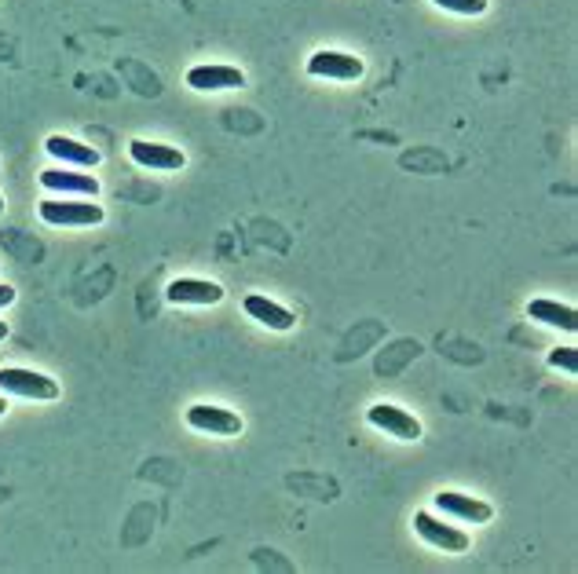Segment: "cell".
Wrapping results in <instances>:
<instances>
[{
	"label": "cell",
	"instance_id": "d6986e66",
	"mask_svg": "<svg viewBox=\"0 0 578 574\" xmlns=\"http://www.w3.org/2000/svg\"><path fill=\"white\" fill-rule=\"evenodd\" d=\"M4 410H8V403H4V399H0V417H4Z\"/></svg>",
	"mask_w": 578,
	"mask_h": 574
},
{
	"label": "cell",
	"instance_id": "52a82bcc",
	"mask_svg": "<svg viewBox=\"0 0 578 574\" xmlns=\"http://www.w3.org/2000/svg\"><path fill=\"white\" fill-rule=\"evenodd\" d=\"M165 297L172 304H198V308H209V304H220L224 300V289L216 282H205V278H176L169 282Z\"/></svg>",
	"mask_w": 578,
	"mask_h": 574
},
{
	"label": "cell",
	"instance_id": "277c9868",
	"mask_svg": "<svg viewBox=\"0 0 578 574\" xmlns=\"http://www.w3.org/2000/svg\"><path fill=\"white\" fill-rule=\"evenodd\" d=\"M414 531H418L429 545L443 549V553H454V556L469 553V534L458 531V527H447V523L429 516V512H418V516H414Z\"/></svg>",
	"mask_w": 578,
	"mask_h": 574
},
{
	"label": "cell",
	"instance_id": "2e32d148",
	"mask_svg": "<svg viewBox=\"0 0 578 574\" xmlns=\"http://www.w3.org/2000/svg\"><path fill=\"white\" fill-rule=\"evenodd\" d=\"M549 366H557V370H564V373H578V351L575 348L549 351Z\"/></svg>",
	"mask_w": 578,
	"mask_h": 574
},
{
	"label": "cell",
	"instance_id": "e0dca14e",
	"mask_svg": "<svg viewBox=\"0 0 578 574\" xmlns=\"http://www.w3.org/2000/svg\"><path fill=\"white\" fill-rule=\"evenodd\" d=\"M11 300H15V289H11V286H0V308H8Z\"/></svg>",
	"mask_w": 578,
	"mask_h": 574
},
{
	"label": "cell",
	"instance_id": "7a4b0ae2",
	"mask_svg": "<svg viewBox=\"0 0 578 574\" xmlns=\"http://www.w3.org/2000/svg\"><path fill=\"white\" fill-rule=\"evenodd\" d=\"M41 220L52 227H96L103 224V209L92 202H41Z\"/></svg>",
	"mask_w": 578,
	"mask_h": 574
},
{
	"label": "cell",
	"instance_id": "9c48e42d",
	"mask_svg": "<svg viewBox=\"0 0 578 574\" xmlns=\"http://www.w3.org/2000/svg\"><path fill=\"white\" fill-rule=\"evenodd\" d=\"M436 505H439V512L458 516V520H465V523H487V520H491V505H483L480 498H469V494H458V490H439Z\"/></svg>",
	"mask_w": 578,
	"mask_h": 574
},
{
	"label": "cell",
	"instance_id": "5bb4252c",
	"mask_svg": "<svg viewBox=\"0 0 578 574\" xmlns=\"http://www.w3.org/2000/svg\"><path fill=\"white\" fill-rule=\"evenodd\" d=\"M48 154L59 161H70V165H81V169H96L99 165V150L85 147V143H77V139H66V136H52L48 143Z\"/></svg>",
	"mask_w": 578,
	"mask_h": 574
},
{
	"label": "cell",
	"instance_id": "30bf717a",
	"mask_svg": "<svg viewBox=\"0 0 578 574\" xmlns=\"http://www.w3.org/2000/svg\"><path fill=\"white\" fill-rule=\"evenodd\" d=\"M132 161L143 165V169H183V150L165 147V143H147V139H136L129 147Z\"/></svg>",
	"mask_w": 578,
	"mask_h": 574
},
{
	"label": "cell",
	"instance_id": "ac0fdd59",
	"mask_svg": "<svg viewBox=\"0 0 578 574\" xmlns=\"http://www.w3.org/2000/svg\"><path fill=\"white\" fill-rule=\"evenodd\" d=\"M4 337H8V322H0V341H4Z\"/></svg>",
	"mask_w": 578,
	"mask_h": 574
},
{
	"label": "cell",
	"instance_id": "8fae6325",
	"mask_svg": "<svg viewBox=\"0 0 578 574\" xmlns=\"http://www.w3.org/2000/svg\"><path fill=\"white\" fill-rule=\"evenodd\" d=\"M41 187L44 191H59V194H88V198H96L99 194L96 176H85V172H63V169L41 172Z\"/></svg>",
	"mask_w": 578,
	"mask_h": 574
},
{
	"label": "cell",
	"instance_id": "6da1fadb",
	"mask_svg": "<svg viewBox=\"0 0 578 574\" xmlns=\"http://www.w3.org/2000/svg\"><path fill=\"white\" fill-rule=\"evenodd\" d=\"M0 392L22 395V399H55L59 395V384L44 373L22 370V366H4L0 370Z\"/></svg>",
	"mask_w": 578,
	"mask_h": 574
},
{
	"label": "cell",
	"instance_id": "ba28073f",
	"mask_svg": "<svg viewBox=\"0 0 578 574\" xmlns=\"http://www.w3.org/2000/svg\"><path fill=\"white\" fill-rule=\"evenodd\" d=\"M187 85L194 92H227V88L246 85V77L235 66H194L191 74H187Z\"/></svg>",
	"mask_w": 578,
	"mask_h": 574
},
{
	"label": "cell",
	"instance_id": "ffe728a7",
	"mask_svg": "<svg viewBox=\"0 0 578 574\" xmlns=\"http://www.w3.org/2000/svg\"><path fill=\"white\" fill-rule=\"evenodd\" d=\"M0 213H4V198H0Z\"/></svg>",
	"mask_w": 578,
	"mask_h": 574
},
{
	"label": "cell",
	"instance_id": "5b68a950",
	"mask_svg": "<svg viewBox=\"0 0 578 574\" xmlns=\"http://www.w3.org/2000/svg\"><path fill=\"white\" fill-rule=\"evenodd\" d=\"M187 425H191L194 432H209V436H238V432H242V417L224 410V406L198 403L187 410Z\"/></svg>",
	"mask_w": 578,
	"mask_h": 574
},
{
	"label": "cell",
	"instance_id": "9a60e30c",
	"mask_svg": "<svg viewBox=\"0 0 578 574\" xmlns=\"http://www.w3.org/2000/svg\"><path fill=\"white\" fill-rule=\"evenodd\" d=\"M443 11H454V15H483L487 11V0H436Z\"/></svg>",
	"mask_w": 578,
	"mask_h": 574
},
{
	"label": "cell",
	"instance_id": "4fadbf2b",
	"mask_svg": "<svg viewBox=\"0 0 578 574\" xmlns=\"http://www.w3.org/2000/svg\"><path fill=\"white\" fill-rule=\"evenodd\" d=\"M246 315H249V319L264 322L268 330H289V326L297 322V319H293V311L282 308V304H275V300H268V297H260V293L246 297Z\"/></svg>",
	"mask_w": 578,
	"mask_h": 574
},
{
	"label": "cell",
	"instance_id": "8992f818",
	"mask_svg": "<svg viewBox=\"0 0 578 574\" xmlns=\"http://www.w3.org/2000/svg\"><path fill=\"white\" fill-rule=\"evenodd\" d=\"M311 77H330V81H359L363 77V59L348 52H315L308 59Z\"/></svg>",
	"mask_w": 578,
	"mask_h": 574
},
{
	"label": "cell",
	"instance_id": "3957f363",
	"mask_svg": "<svg viewBox=\"0 0 578 574\" xmlns=\"http://www.w3.org/2000/svg\"><path fill=\"white\" fill-rule=\"evenodd\" d=\"M366 421L374 428H381V432H388V436L403 439V443H414V439H421V425L418 417L407 414V410H399V406L392 403H377L370 406V414H366Z\"/></svg>",
	"mask_w": 578,
	"mask_h": 574
},
{
	"label": "cell",
	"instance_id": "7c38bea8",
	"mask_svg": "<svg viewBox=\"0 0 578 574\" xmlns=\"http://www.w3.org/2000/svg\"><path fill=\"white\" fill-rule=\"evenodd\" d=\"M527 315H531V322H542V326H557V330H564V333H575L578 330L575 308H568V304H557V300H531V304H527Z\"/></svg>",
	"mask_w": 578,
	"mask_h": 574
}]
</instances>
